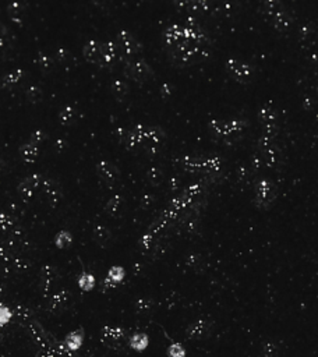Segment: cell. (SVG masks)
<instances>
[{
    "label": "cell",
    "mask_w": 318,
    "mask_h": 357,
    "mask_svg": "<svg viewBox=\"0 0 318 357\" xmlns=\"http://www.w3.org/2000/svg\"><path fill=\"white\" fill-rule=\"evenodd\" d=\"M101 341L106 347L120 350L126 342L125 331L119 326H105L101 332Z\"/></svg>",
    "instance_id": "6da1fadb"
},
{
    "label": "cell",
    "mask_w": 318,
    "mask_h": 357,
    "mask_svg": "<svg viewBox=\"0 0 318 357\" xmlns=\"http://www.w3.org/2000/svg\"><path fill=\"white\" fill-rule=\"evenodd\" d=\"M211 334V324L207 321H197L187 329V336L190 339H204Z\"/></svg>",
    "instance_id": "7a4b0ae2"
},
{
    "label": "cell",
    "mask_w": 318,
    "mask_h": 357,
    "mask_svg": "<svg viewBox=\"0 0 318 357\" xmlns=\"http://www.w3.org/2000/svg\"><path fill=\"white\" fill-rule=\"evenodd\" d=\"M68 301H70V294H68L67 292L62 290L57 294H55L53 300L50 303V308L53 311H63L64 308H67Z\"/></svg>",
    "instance_id": "3957f363"
},
{
    "label": "cell",
    "mask_w": 318,
    "mask_h": 357,
    "mask_svg": "<svg viewBox=\"0 0 318 357\" xmlns=\"http://www.w3.org/2000/svg\"><path fill=\"white\" fill-rule=\"evenodd\" d=\"M82 341H84V331L77 329V331L68 334L66 341H64V345L67 346V349H70V350H79L82 345Z\"/></svg>",
    "instance_id": "277c9868"
},
{
    "label": "cell",
    "mask_w": 318,
    "mask_h": 357,
    "mask_svg": "<svg viewBox=\"0 0 318 357\" xmlns=\"http://www.w3.org/2000/svg\"><path fill=\"white\" fill-rule=\"evenodd\" d=\"M148 336L145 334H141V332H137L131 336L130 339V346L134 349V350H138V352H143L145 350L148 346Z\"/></svg>",
    "instance_id": "5b68a950"
},
{
    "label": "cell",
    "mask_w": 318,
    "mask_h": 357,
    "mask_svg": "<svg viewBox=\"0 0 318 357\" xmlns=\"http://www.w3.org/2000/svg\"><path fill=\"white\" fill-rule=\"evenodd\" d=\"M79 286L84 292H90V290L94 289V286H95V278H94V275L84 272L79 278Z\"/></svg>",
    "instance_id": "8992f818"
},
{
    "label": "cell",
    "mask_w": 318,
    "mask_h": 357,
    "mask_svg": "<svg viewBox=\"0 0 318 357\" xmlns=\"http://www.w3.org/2000/svg\"><path fill=\"white\" fill-rule=\"evenodd\" d=\"M125 279V269L122 267H113L111 268L109 274H108V280L112 283H119Z\"/></svg>",
    "instance_id": "52a82bcc"
},
{
    "label": "cell",
    "mask_w": 318,
    "mask_h": 357,
    "mask_svg": "<svg viewBox=\"0 0 318 357\" xmlns=\"http://www.w3.org/2000/svg\"><path fill=\"white\" fill-rule=\"evenodd\" d=\"M73 239H71V234L68 232H60L56 237V245L59 248H67L71 244Z\"/></svg>",
    "instance_id": "ba28073f"
},
{
    "label": "cell",
    "mask_w": 318,
    "mask_h": 357,
    "mask_svg": "<svg viewBox=\"0 0 318 357\" xmlns=\"http://www.w3.org/2000/svg\"><path fill=\"white\" fill-rule=\"evenodd\" d=\"M168 356L169 357H184L186 356V350L180 343H173L169 346L168 349Z\"/></svg>",
    "instance_id": "9c48e42d"
},
{
    "label": "cell",
    "mask_w": 318,
    "mask_h": 357,
    "mask_svg": "<svg viewBox=\"0 0 318 357\" xmlns=\"http://www.w3.org/2000/svg\"><path fill=\"white\" fill-rule=\"evenodd\" d=\"M10 318H12L10 308H7L4 306H0V325H6L10 321Z\"/></svg>",
    "instance_id": "30bf717a"
},
{
    "label": "cell",
    "mask_w": 318,
    "mask_h": 357,
    "mask_svg": "<svg viewBox=\"0 0 318 357\" xmlns=\"http://www.w3.org/2000/svg\"><path fill=\"white\" fill-rule=\"evenodd\" d=\"M262 353L265 357H276L278 356V347L273 343H267L262 347Z\"/></svg>",
    "instance_id": "8fae6325"
},
{
    "label": "cell",
    "mask_w": 318,
    "mask_h": 357,
    "mask_svg": "<svg viewBox=\"0 0 318 357\" xmlns=\"http://www.w3.org/2000/svg\"><path fill=\"white\" fill-rule=\"evenodd\" d=\"M151 301L148 300H138L137 303V310L140 312H148L151 310Z\"/></svg>",
    "instance_id": "7c38bea8"
},
{
    "label": "cell",
    "mask_w": 318,
    "mask_h": 357,
    "mask_svg": "<svg viewBox=\"0 0 318 357\" xmlns=\"http://www.w3.org/2000/svg\"><path fill=\"white\" fill-rule=\"evenodd\" d=\"M48 275H49V276H53V275H55V274H53V271H52V269H50L49 267H46V269H45V276H48ZM44 282H45V289L46 290L49 289V288H50V286L53 285V280H50V279H45Z\"/></svg>",
    "instance_id": "4fadbf2b"
},
{
    "label": "cell",
    "mask_w": 318,
    "mask_h": 357,
    "mask_svg": "<svg viewBox=\"0 0 318 357\" xmlns=\"http://www.w3.org/2000/svg\"><path fill=\"white\" fill-rule=\"evenodd\" d=\"M35 357H55V356H53V353H52L50 350H41V352H38V355Z\"/></svg>",
    "instance_id": "5bb4252c"
}]
</instances>
